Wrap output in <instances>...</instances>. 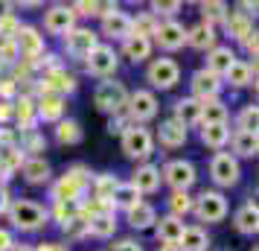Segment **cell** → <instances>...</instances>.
<instances>
[{
	"label": "cell",
	"mask_w": 259,
	"mask_h": 251,
	"mask_svg": "<svg viewBox=\"0 0 259 251\" xmlns=\"http://www.w3.org/2000/svg\"><path fill=\"white\" fill-rule=\"evenodd\" d=\"M154 41L160 44V50L175 53V50H181L187 44V29H184V24H178L175 18L172 21H160L157 29H154Z\"/></svg>",
	"instance_id": "cell-14"
},
{
	"label": "cell",
	"mask_w": 259,
	"mask_h": 251,
	"mask_svg": "<svg viewBox=\"0 0 259 251\" xmlns=\"http://www.w3.org/2000/svg\"><path fill=\"white\" fill-rule=\"evenodd\" d=\"M9 117H12V102L9 99H0V123L9 120Z\"/></svg>",
	"instance_id": "cell-54"
},
{
	"label": "cell",
	"mask_w": 259,
	"mask_h": 251,
	"mask_svg": "<svg viewBox=\"0 0 259 251\" xmlns=\"http://www.w3.org/2000/svg\"><path fill=\"white\" fill-rule=\"evenodd\" d=\"M102 35L125 41V38L131 35V15L122 12L119 6H114L111 12H105L102 15Z\"/></svg>",
	"instance_id": "cell-16"
},
{
	"label": "cell",
	"mask_w": 259,
	"mask_h": 251,
	"mask_svg": "<svg viewBox=\"0 0 259 251\" xmlns=\"http://www.w3.org/2000/svg\"><path fill=\"white\" fill-rule=\"evenodd\" d=\"M88 187H91V172H88L82 164H76V167H70L56 184H53L50 199H53V204L56 202H79Z\"/></svg>",
	"instance_id": "cell-2"
},
{
	"label": "cell",
	"mask_w": 259,
	"mask_h": 251,
	"mask_svg": "<svg viewBox=\"0 0 259 251\" xmlns=\"http://www.w3.org/2000/svg\"><path fill=\"white\" fill-rule=\"evenodd\" d=\"M119 181L111 175V172H102V175H96V178H91V187H94V199L99 204H111V196H114V190H117Z\"/></svg>",
	"instance_id": "cell-37"
},
{
	"label": "cell",
	"mask_w": 259,
	"mask_h": 251,
	"mask_svg": "<svg viewBox=\"0 0 259 251\" xmlns=\"http://www.w3.org/2000/svg\"><path fill=\"white\" fill-rule=\"evenodd\" d=\"M160 178H163L175 193H189V187L198 181V169H195L192 161L175 158V161H169V164L160 169Z\"/></svg>",
	"instance_id": "cell-9"
},
{
	"label": "cell",
	"mask_w": 259,
	"mask_h": 251,
	"mask_svg": "<svg viewBox=\"0 0 259 251\" xmlns=\"http://www.w3.org/2000/svg\"><path fill=\"white\" fill-rule=\"evenodd\" d=\"M215 26H210V24H195L192 29H187V44L189 47H195V50H207L210 53L212 47H215Z\"/></svg>",
	"instance_id": "cell-28"
},
{
	"label": "cell",
	"mask_w": 259,
	"mask_h": 251,
	"mask_svg": "<svg viewBox=\"0 0 259 251\" xmlns=\"http://www.w3.org/2000/svg\"><path fill=\"white\" fill-rule=\"evenodd\" d=\"M233 152L230 155L239 161V158H256V152H259V137H256V132H236L233 137Z\"/></svg>",
	"instance_id": "cell-33"
},
{
	"label": "cell",
	"mask_w": 259,
	"mask_h": 251,
	"mask_svg": "<svg viewBox=\"0 0 259 251\" xmlns=\"http://www.w3.org/2000/svg\"><path fill=\"white\" fill-rule=\"evenodd\" d=\"M38 251H70L67 245H61V242H41V245H35Z\"/></svg>",
	"instance_id": "cell-53"
},
{
	"label": "cell",
	"mask_w": 259,
	"mask_h": 251,
	"mask_svg": "<svg viewBox=\"0 0 259 251\" xmlns=\"http://www.w3.org/2000/svg\"><path fill=\"white\" fill-rule=\"evenodd\" d=\"M230 120V111L222 99H204L201 102V126H222Z\"/></svg>",
	"instance_id": "cell-31"
},
{
	"label": "cell",
	"mask_w": 259,
	"mask_h": 251,
	"mask_svg": "<svg viewBox=\"0 0 259 251\" xmlns=\"http://www.w3.org/2000/svg\"><path fill=\"white\" fill-rule=\"evenodd\" d=\"M79 88V82H76V76L67 70H61V67H53V70L47 73V79H44V85H41V94H73Z\"/></svg>",
	"instance_id": "cell-19"
},
{
	"label": "cell",
	"mask_w": 259,
	"mask_h": 251,
	"mask_svg": "<svg viewBox=\"0 0 259 251\" xmlns=\"http://www.w3.org/2000/svg\"><path fill=\"white\" fill-rule=\"evenodd\" d=\"M21 172H24V178L29 184H47L53 178V169L50 164L44 161L41 155H32V158H24V164H21Z\"/></svg>",
	"instance_id": "cell-26"
},
{
	"label": "cell",
	"mask_w": 259,
	"mask_h": 251,
	"mask_svg": "<svg viewBox=\"0 0 259 251\" xmlns=\"http://www.w3.org/2000/svg\"><path fill=\"white\" fill-rule=\"evenodd\" d=\"M157 96L154 91H146V88H137L134 94H128V102H125V117H128L131 126H143L149 120L157 117Z\"/></svg>",
	"instance_id": "cell-5"
},
{
	"label": "cell",
	"mask_w": 259,
	"mask_h": 251,
	"mask_svg": "<svg viewBox=\"0 0 259 251\" xmlns=\"http://www.w3.org/2000/svg\"><path fill=\"white\" fill-rule=\"evenodd\" d=\"M119 144H122L125 158H131V161H149L154 152V134L146 126H128L125 132L119 134Z\"/></svg>",
	"instance_id": "cell-4"
},
{
	"label": "cell",
	"mask_w": 259,
	"mask_h": 251,
	"mask_svg": "<svg viewBox=\"0 0 259 251\" xmlns=\"http://www.w3.org/2000/svg\"><path fill=\"white\" fill-rule=\"evenodd\" d=\"M84 231L96 239H108L117 231V216L114 213H91L84 219Z\"/></svg>",
	"instance_id": "cell-25"
},
{
	"label": "cell",
	"mask_w": 259,
	"mask_h": 251,
	"mask_svg": "<svg viewBox=\"0 0 259 251\" xmlns=\"http://www.w3.org/2000/svg\"><path fill=\"white\" fill-rule=\"evenodd\" d=\"M256 123H259V108L250 102V105H245L242 111H239V117H236V132H256Z\"/></svg>",
	"instance_id": "cell-41"
},
{
	"label": "cell",
	"mask_w": 259,
	"mask_h": 251,
	"mask_svg": "<svg viewBox=\"0 0 259 251\" xmlns=\"http://www.w3.org/2000/svg\"><path fill=\"white\" fill-rule=\"evenodd\" d=\"M242 44H245L247 56H253V59H256V29H253V32H250V35H247L245 41H242Z\"/></svg>",
	"instance_id": "cell-51"
},
{
	"label": "cell",
	"mask_w": 259,
	"mask_h": 251,
	"mask_svg": "<svg viewBox=\"0 0 259 251\" xmlns=\"http://www.w3.org/2000/svg\"><path fill=\"white\" fill-rule=\"evenodd\" d=\"M222 76H215V73H210L207 67H198V70L192 73V79H189V88H192V96L198 99V102H204V99H219V94H222Z\"/></svg>",
	"instance_id": "cell-13"
},
{
	"label": "cell",
	"mask_w": 259,
	"mask_h": 251,
	"mask_svg": "<svg viewBox=\"0 0 259 251\" xmlns=\"http://www.w3.org/2000/svg\"><path fill=\"white\" fill-rule=\"evenodd\" d=\"M189 210H192V199H189V193H172V196H169V216L184 219Z\"/></svg>",
	"instance_id": "cell-42"
},
{
	"label": "cell",
	"mask_w": 259,
	"mask_h": 251,
	"mask_svg": "<svg viewBox=\"0 0 259 251\" xmlns=\"http://www.w3.org/2000/svg\"><path fill=\"white\" fill-rule=\"evenodd\" d=\"M125 102H128V91L125 85L117 82V79H102V82L94 88V105L102 111V114H125Z\"/></svg>",
	"instance_id": "cell-3"
},
{
	"label": "cell",
	"mask_w": 259,
	"mask_h": 251,
	"mask_svg": "<svg viewBox=\"0 0 259 251\" xmlns=\"http://www.w3.org/2000/svg\"><path fill=\"white\" fill-rule=\"evenodd\" d=\"M125 213H128V225L134 228V231H149V228H154V222H157V210L146 202L134 204Z\"/></svg>",
	"instance_id": "cell-32"
},
{
	"label": "cell",
	"mask_w": 259,
	"mask_h": 251,
	"mask_svg": "<svg viewBox=\"0 0 259 251\" xmlns=\"http://www.w3.org/2000/svg\"><path fill=\"white\" fill-rule=\"evenodd\" d=\"M253 79H256V64L242 59H236L230 64V70L222 76V82H227L230 88H247V85H253Z\"/></svg>",
	"instance_id": "cell-23"
},
{
	"label": "cell",
	"mask_w": 259,
	"mask_h": 251,
	"mask_svg": "<svg viewBox=\"0 0 259 251\" xmlns=\"http://www.w3.org/2000/svg\"><path fill=\"white\" fill-rule=\"evenodd\" d=\"M236 61V50L230 44H215V47L207 53V70L215 73V76H224V73L230 70V64Z\"/></svg>",
	"instance_id": "cell-21"
},
{
	"label": "cell",
	"mask_w": 259,
	"mask_h": 251,
	"mask_svg": "<svg viewBox=\"0 0 259 251\" xmlns=\"http://www.w3.org/2000/svg\"><path fill=\"white\" fill-rule=\"evenodd\" d=\"M134 204H140V193L131 187L128 181H119L117 190H114V196H111V207L117 210V207H122V210H131Z\"/></svg>",
	"instance_id": "cell-38"
},
{
	"label": "cell",
	"mask_w": 259,
	"mask_h": 251,
	"mask_svg": "<svg viewBox=\"0 0 259 251\" xmlns=\"http://www.w3.org/2000/svg\"><path fill=\"white\" fill-rule=\"evenodd\" d=\"M157 18L152 12H143L140 18H131V35H143V38H152L154 29H157Z\"/></svg>",
	"instance_id": "cell-40"
},
{
	"label": "cell",
	"mask_w": 259,
	"mask_h": 251,
	"mask_svg": "<svg viewBox=\"0 0 259 251\" xmlns=\"http://www.w3.org/2000/svg\"><path fill=\"white\" fill-rule=\"evenodd\" d=\"M178 248L181 251H210V234L198 225H187L181 239H178Z\"/></svg>",
	"instance_id": "cell-27"
},
{
	"label": "cell",
	"mask_w": 259,
	"mask_h": 251,
	"mask_svg": "<svg viewBox=\"0 0 259 251\" xmlns=\"http://www.w3.org/2000/svg\"><path fill=\"white\" fill-rule=\"evenodd\" d=\"M6 213H9V222H12L15 231H24V234L41 231V228L47 225V219H50L47 207L32 202V199H15Z\"/></svg>",
	"instance_id": "cell-1"
},
{
	"label": "cell",
	"mask_w": 259,
	"mask_h": 251,
	"mask_svg": "<svg viewBox=\"0 0 259 251\" xmlns=\"http://www.w3.org/2000/svg\"><path fill=\"white\" fill-rule=\"evenodd\" d=\"M73 15L79 18V15H99V3H94V0H79V3H70Z\"/></svg>",
	"instance_id": "cell-46"
},
{
	"label": "cell",
	"mask_w": 259,
	"mask_h": 251,
	"mask_svg": "<svg viewBox=\"0 0 259 251\" xmlns=\"http://www.w3.org/2000/svg\"><path fill=\"white\" fill-rule=\"evenodd\" d=\"M111 251H143V245L137 242V239H119Z\"/></svg>",
	"instance_id": "cell-49"
},
{
	"label": "cell",
	"mask_w": 259,
	"mask_h": 251,
	"mask_svg": "<svg viewBox=\"0 0 259 251\" xmlns=\"http://www.w3.org/2000/svg\"><path fill=\"white\" fill-rule=\"evenodd\" d=\"M15 248V237L9 228H0V251H12Z\"/></svg>",
	"instance_id": "cell-48"
},
{
	"label": "cell",
	"mask_w": 259,
	"mask_h": 251,
	"mask_svg": "<svg viewBox=\"0 0 259 251\" xmlns=\"http://www.w3.org/2000/svg\"><path fill=\"white\" fill-rule=\"evenodd\" d=\"M184 219H175V216H163V219H157L154 222V237L157 242L163 245V242H178L181 234H184Z\"/></svg>",
	"instance_id": "cell-30"
},
{
	"label": "cell",
	"mask_w": 259,
	"mask_h": 251,
	"mask_svg": "<svg viewBox=\"0 0 259 251\" xmlns=\"http://www.w3.org/2000/svg\"><path fill=\"white\" fill-rule=\"evenodd\" d=\"M73 26H76V15L67 3H53L47 12H44V32L50 35H67Z\"/></svg>",
	"instance_id": "cell-12"
},
{
	"label": "cell",
	"mask_w": 259,
	"mask_h": 251,
	"mask_svg": "<svg viewBox=\"0 0 259 251\" xmlns=\"http://www.w3.org/2000/svg\"><path fill=\"white\" fill-rule=\"evenodd\" d=\"M128 126H131L128 117H122V114H117V117L108 120V132H111V134H122L125 129H128Z\"/></svg>",
	"instance_id": "cell-47"
},
{
	"label": "cell",
	"mask_w": 259,
	"mask_h": 251,
	"mask_svg": "<svg viewBox=\"0 0 259 251\" xmlns=\"http://www.w3.org/2000/svg\"><path fill=\"white\" fill-rule=\"evenodd\" d=\"M227 199H224V193L222 190H204L192 202V213L198 216L201 222H224L227 219Z\"/></svg>",
	"instance_id": "cell-7"
},
{
	"label": "cell",
	"mask_w": 259,
	"mask_h": 251,
	"mask_svg": "<svg viewBox=\"0 0 259 251\" xmlns=\"http://www.w3.org/2000/svg\"><path fill=\"white\" fill-rule=\"evenodd\" d=\"M82 137H84V132L76 120L67 117V120H59L56 123V140L61 146H76V144H82Z\"/></svg>",
	"instance_id": "cell-34"
},
{
	"label": "cell",
	"mask_w": 259,
	"mask_h": 251,
	"mask_svg": "<svg viewBox=\"0 0 259 251\" xmlns=\"http://www.w3.org/2000/svg\"><path fill=\"white\" fill-rule=\"evenodd\" d=\"M224 26H227V35H233L236 41H245L250 32H253V24L245 12H227L224 18Z\"/></svg>",
	"instance_id": "cell-35"
},
{
	"label": "cell",
	"mask_w": 259,
	"mask_h": 251,
	"mask_svg": "<svg viewBox=\"0 0 259 251\" xmlns=\"http://www.w3.org/2000/svg\"><path fill=\"white\" fill-rule=\"evenodd\" d=\"M99 44V35L88 26H73L70 32L64 35V53L73 56V59H88V53Z\"/></svg>",
	"instance_id": "cell-11"
},
{
	"label": "cell",
	"mask_w": 259,
	"mask_h": 251,
	"mask_svg": "<svg viewBox=\"0 0 259 251\" xmlns=\"http://www.w3.org/2000/svg\"><path fill=\"white\" fill-rule=\"evenodd\" d=\"M210 178H212V184L222 187V190L236 187V184L242 181V164H239L230 152H215L212 161H210Z\"/></svg>",
	"instance_id": "cell-6"
},
{
	"label": "cell",
	"mask_w": 259,
	"mask_h": 251,
	"mask_svg": "<svg viewBox=\"0 0 259 251\" xmlns=\"http://www.w3.org/2000/svg\"><path fill=\"white\" fill-rule=\"evenodd\" d=\"M233 228L245 237H253L259 231V207L256 202H245L239 210L233 213Z\"/></svg>",
	"instance_id": "cell-22"
},
{
	"label": "cell",
	"mask_w": 259,
	"mask_h": 251,
	"mask_svg": "<svg viewBox=\"0 0 259 251\" xmlns=\"http://www.w3.org/2000/svg\"><path fill=\"white\" fill-rule=\"evenodd\" d=\"M64 96L59 94H41L35 102V117L44 120V123H59L64 120Z\"/></svg>",
	"instance_id": "cell-20"
},
{
	"label": "cell",
	"mask_w": 259,
	"mask_h": 251,
	"mask_svg": "<svg viewBox=\"0 0 259 251\" xmlns=\"http://www.w3.org/2000/svg\"><path fill=\"white\" fill-rule=\"evenodd\" d=\"M117 64H119L117 50L108 47V44H96L88 53V59H84V70L91 73V76H99V79H111L117 73Z\"/></svg>",
	"instance_id": "cell-10"
},
{
	"label": "cell",
	"mask_w": 259,
	"mask_h": 251,
	"mask_svg": "<svg viewBox=\"0 0 259 251\" xmlns=\"http://www.w3.org/2000/svg\"><path fill=\"white\" fill-rule=\"evenodd\" d=\"M18 29H21V21L12 12L0 15V41H15L18 38Z\"/></svg>",
	"instance_id": "cell-44"
},
{
	"label": "cell",
	"mask_w": 259,
	"mask_h": 251,
	"mask_svg": "<svg viewBox=\"0 0 259 251\" xmlns=\"http://www.w3.org/2000/svg\"><path fill=\"white\" fill-rule=\"evenodd\" d=\"M160 167H154V164H140V167L134 169V175H131V187H134V190L140 193H157L160 190Z\"/></svg>",
	"instance_id": "cell-17"
},
{
	"label": "cell",
	"mask_w": 259,
	"mask_h": 251,
	"mask_svg": "<svg viewBox=\"0 0 259 251\" xmlns=\"http://www.w3.org/2000/svg\"><path fill=\"white\" fill-rule=\"evenodd\" d=\"M15 44H18V53H21L26 61H38V56H44V35L38 32V26L21 24Z\"/></svg>",
	"instance_id": "cell-15"
},
{
	"label": "cell",
	"mask_w": 259,
	"mask_h": 251,
	"mask_svg": "<svg viewBox=\"0 0 259 251\" xmlns=\"http://www.w3.org/2000/svg\"><path fill=\"white\" fill-rule=\"evenodd\" d=\"M175 120L189 132L192 126L201 123V102L195 99V96H181V99L175 102Z\"/></svg>",
	"instance_id": "cell-24"
},
{
	"label": "cell",
	"mask_w": 259,
	"mask_h": 251,
	"mask_svg": "<svg viewBox=\"0 0 259 251\" xmlns=\"http://www.w3.org/2000/svg\"><path fill=\"white\" fill-rule=\"evenodd\" d=\"M122 56L134 64H140L152 56V38H143V35H128L122 41Z\"/></svg>",
	"instance_id": "cell-29"
},
{
	"label": "cell",
	"mask_w": 259,
	"mask_h": 251,
	"mask_svg": "<svg viewBox=\"0 0 259 251\" xmlns=\"http://www.w3.org/2000/svg\"><path fill=\"white\" fill-rule=\"evenodd\" d=\"M187 137H189V132L178 123L175 117L163 120V123L157 126V134H154V140H157L160 146H166V149H178V146H184L187 144Z\"/></svg>",
	"instance_id": "cell-18"
},
{
	"label": "cell",
	"mask_w": 259,
	"mask_h": 251,
	"mask_svg": "<svg viewBox=\"0 0 259 251\" xmlns=\"http://www.w3.org/2000/svg\"><path fill=\"white\" fill-rule=\"evenodd\" d=\"M146 82L157 91H172L181 82V64L175 59H152L146 67Z\"/></svg>",
	"instance_id": "cell-8"
},
{
	"label": "cell",
	"mask_w": 259,
	"mask_h": 251,
	"mask_svg": "<svg viewBox=\"0 0 259 251\" xmlns=\"http://www.w3.org/2000/svg\"><path fill=\"white\" fill-rule=\"evenodd\" d=\"M9 204H12V199H9V190L0 184V213H6V210H9Z\"/></svg>",
	"instance_id": "cell-52"
},
{
	"label": "cell",
	"mask_w": 259,
	"mask_h": 251,
	"mask_svg": "<svg viewBox=\"0 0 259 251\" xmlns=\"http://www.w3.org/2000/svg\"><path fill=\"white\" fill-rule=\"evenodd\" d=\"M227 12H230V6L227 3H222V0H204L201 3V15H204V24H210V26H215L219 21H224L227 18Z\"/></svg>",
	"instance_id": "cell-39"
},
{
	"label": "cell",
	"mask_w": 259,
	"mask_h": 251,
	"mask_svg": "<svg viewBox=\"0 0 259 251\" xmlns=\"http://www.w3.org/2000/svg\"><path fill=\"white\" fill-rule=\"evenodd\" d=\"M12 251H38V248H35V245H21V248H18V245H15Z\"/></svg>",
	"instance_id": "cell-56"
},
{
	"label": "cell",
	"mask_w": 259,
	"mask_h": 251,
	"mask_svg": "<svg viewBox=\"0 0 259 251\" xmlns=\"http://www.w3.org/2000/svg\"><path fill=\"white\" fill-rule=\"evenodd\" d=\"M157 251H181V248H178V242H163V245H157Z\"/></svg>",
	"instance_id": "cell-55"
},
{
	"label": "cell",
	"mask_w": 259,
	"mask_h": 251,
	"mask_svg": "<svg viewBox=\"0 0 259 251\" xmlns=\"http://www.w3.org/2000/svg\"><path fill=\"white\" fill-rule=\"evenodd\" d=\"M24 134H26V140H24V149H21V152H41V149L47 146V140L38 132H24Z\"/></svg>",
	"instance_id": "cell-45"
},
{
	"label": "cell",
	"mask_w": 259,
	"mask_h": 251,
	"mask_svg": "<svg viewBox=\"0 0 259 251\" xmlns=\"http://www.w3.org/2000/svg\"><path fill=\"white\" fill-rule=\"evenodd\" d=\"M18 91V85H15V79H0V99H9V96Z\"/></svg>",
	"instance_id": "cell-50"
},
{
	"label": "cell",
	"mask_w": 259,
	"mask_h": 251,
	"mask_svg": "<svg viewBox=\"0 0 259 251\" xmlns=\"http://www.w3.org/2000/svg\"><path fill=\"white\" fill-rule=\"evenodd\" d=\"M201 140L210 149H224L230 144V126L227 123H222V126H201Z\"/></svg>",
	"instance_id": "cell-36"
},
{
	"label": "cell",
	"mask_w": 259,
	"mask_h": 251,
	"mask_svg": "<svg viewBox=\"0 0 259 251\" xmlns=\"http://www.w3.org/2000/svg\"><path fill=\"white\" fill-rule=\"evenodd\" d=\"M181 6H184L181 0H154L149 9H152V15L157 21H160V15H163V21H172V15L181 12Z\"/></svg>",
	"instance_id": "cell-43"
}]
</instances>
